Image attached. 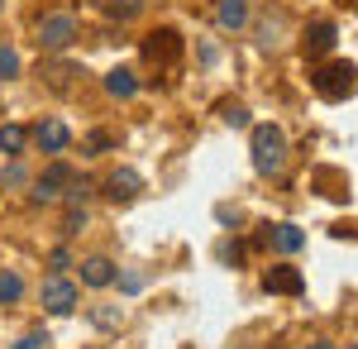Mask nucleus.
Segmentation results:
<instances>
[{
    "mask_svg": "<svg viewBox=\"0 0 358 349\" xmlns=\"http://www.w3.org/2000/svg\"><path fill=\"white\" fill-rule=\"evenodd\" d=\"M310 91H315L320 101H349V96L358 91V67H354V62H344V57L320 62V67L310 72Z\"/></svg>",
    "mask_w": 358,
    "mask_h": 349,
    "instance_id": "f257e3e1",
    "label": "nucleus"
},
{
    "mask_svg": "<svg viewBox=\"0 0 358 349\" xmlns=\"http://www.w3.org/2000/svg\"><path fill=\"white\" fill-rule=\"evenodd\" d=\"M253 167L263 177H277L287 167V135L277 125H253Z\"/></svg>",
    "mask_w": 358,
    "mask_h": 349,
    "instance_id": "f03ea898",
    "label": "nucleus"
},
{
    "mask_svg": "<svg viewBox=\"0 0 358 349\" xmlns=\"http://www.w3.org/2000/svg\"><path fill=\"white\" fill-rule=\"evenodd\" d=\"M38 206H48V201H57V196H86V182L67 167V163H53L43 177H34V191H29Z\"/></svg>",
    "mask_w": 358,
    "mask_h": 349,
    "instance_id": "7ed1b4c3",
    "label": "nucleus"
},
{
    "mask_svg": "<svg viewBox=\"0 0 358 349\" xmlns=\"http://www.w3.org/2000/svg\"><path fill=\"white\" fill-rule=\"evenodd\" d=\"M72 39H77V20H72V15H43V20H38V48L62 53Z\"/></svg>",
    "mask_w": 358,
    "mask_h": 349,
    "instance_id": "20e7f679",
    "label": "nucleus"
},
{
    "mask_svg": "<svg viewBox=\"0 0 358 349\" xmlns=\"http://www.w3.org/2000/svg\"><path fill=\"white\" fill-rule=\"evenodd\" d=\"M263 292H273V296H301V292H306L301 268H292V264H277V268H268V273H263Z\"/></svg>",
    "mask_w": 358,
    "mask_h": 349,
    "instance_id": "39448f33",
    "label": "nucleus"
},
{
    "mask_svg": "<svg viewBox=\"0 0 358 349\" xmlns=\"http://www.w3.org/2000/svg\"><path fill=\"white\" fill-rule=\"evenodd\" d=\"M143 57L172 67V62L182 57V39H177V29H158V34H148V39H143Z\"/></svg>",
    "mask_w": 358,
    "mask_h": 349,
    "instance_id": "423d86ee",
    "label": "nucleus"
},
{
    "mask_svg": "<svg viewBox=\"0 0 358 349\" xmlns=\"http://www.w3.org/2000/svg\"><path fill=\"white\" fill-rule=\"evenodd\" d=\"M43 306H48L53 316L77 311V287H72L67 278H48V282H43Z\"/></svg>",
    "mask_w": 358,
    "mask_h": 349,
    "instance_id": "0eeeda50",
    "label": "nucleus"
},
{
    "mask_svg": "<svg viewBox=\"0 0 358 349\" xmlns=\"http://www.w3.org/2000/svg\"><path fill=\"white\" fill-rule=\"evenodd\" d=\"M34 144H38L43 153H62V149L72 144V130H67L62 120H38V125H34Z\"/></svg>",
    "mask_w": 358,
    "mask_h": 349,
    "instance_id": "6e6552de",
    "label": "nucleus"
},
{
    "mask_svg": "<svg viewBox=\"0 0 358 349\" xmlns=\"http://www.w3.org/2000/svg\"><path fill=\"white\" fill-rule=\"evenodd\" d=\"M339 43V29L330 25V20H315V25L306 29V39H301V48H306V57H325Z\"/></svg>",
    "mask_w": 358,
    "mask_h": 349,
    "instance_id": "1a4fd4ad",
    "label": "nucleus"
},
{
    "mask_svg": "<svg viewBox=\"0 0 358 349\" xmlns=\"http://www.w3.org/2000/svg\"><path fill=\"white\" fill-rule=\"evenodd\" d=\"M138 191H143V177H138L134 167H115L110 177H106V196L110 201H134Z\"/></svg>",
    "mask_w": 358,
    "mask_h": 349,
    "instance_id": "9d476101",
    "label": "nucleus"
},
{
    "mask_svg": "<svg viewBox=\"0 0 358 349\" xmlns=\"http://www.w3.org/2000/svg\"><path fill=\"white\" fill-rule=\"evenodd\" d=\"M263 240L273 244V249H282V254H296V249L306 244V235L296 230V225H268V235H263Z\"/></svg>",
    "mask_w": 358,
    "mask_h": 349,
    "instance_id": "9b49d317",
    "label": "nucleus"
},
{
    "mask_svg": "<svg viewBox=\"0 0 358 349\" xmlns=\"http://www.w3.org/2000/svg\"><path fill=\"white\" fill-rule=\"evenodd\" d=\"M82 282H86V287H110V282H115V264H110V259H101V254L86 259V264H82Z\"/></svg>",
    "mask_w": 358,
    "mask_h": 349,
    "instance_id": "f8f14e48",
    "label": "nucleus"
},
{
    "mask_svg": "<svg viewBox=\"0 0 358 349\" xmlns=\"http://www.w3.org/2000/svg\"><path fill=\"white\" fill-rule=\"evenodd\" d=\"M215 20H220V29H244L248 25V0H220L215 5Z\"/></svg>",
    "mask_w": 358,
    "mask_h": 349,
    "instance_id": "ddd939ff",
    "label": "nucleus"
},
{
    "mask_svg": "<svg viewBox=\"0 0 358 349\" xmlns=\"http://www.w3.org/2000/svg\"><path fill=\"white\" fill-rule=\"evenodd\" d=\"M106 91H110L115 101H129V96L138 91V77L124 72V67H115V72H106Z\"/></svg>",
    "mask_w": 358,
    "mask_h": 349,
    "instance_id": "4468645a",
    "label": "nucleus"
},
{
    "mask_svg": "<svg viewBox=\"0 0 358 349\" xmlns=\"http://www.w3.org/2000/svg\"><path fill=\"white\" fill-rule=\"evenodd\" d=\"M29 144V130L24 125H0V153H10V158H20Z\"/></svg>",
    "mask_w": 358,
    "mask_h": 349,
    "instance_id": "2eb2a0df",
    "label": "nucleus"
},
{
    "mask_svg": "<svg viewBox=\"0 0 358 349\" xmlns=\"http://www.w3.org/2000/svg\"><path fill=\"white\" fill-rule=\"evenodd\" d=\"M20 296H24V278L10 273V268H0V306H15Z\"/></svg>",
    "mask_w": 358,
    "mask_h": 349,
    "instance_id": "dca6fc26",
    "label": "nucleus"
},
{
    "mask_svg": "<svg viewBox=\"0 0 358 349\" xmlns=\"http://www.w3.org/2000/svg\"><path fill=\"white\" fill-rule=\"evenodd\" d=\"M91 321L101 325V330H120L124 325V311L120 306H91Z\"/></svg>",
    "mask_w": 358,
    "mask_h": 349,
    "instance_id": "f3484780",
    "label": "nucleus"
},
{
    "mask_svg": "<svg viewBox=\"0 0 358 349\" xmlns=\"http://www.w3.org/2000/svg\"><path fill=\"white\" fill-rule=\"evenodd\" d=\"M101 5H106L110 20H134L138 10H143V0H101Z\"/></svg>",
    "mask_w": 358,
    "mask_h": 349,
    "instance_id": "a211bd4d",
    "label": "nucleus"
},
{
    "mask_svg": "<svg viewBox=\"0 0 358 349\" xmlns=\"http://www.w3.org/2000/svg\"><path fill=\"white\" fill-rule=\"evenodd\" d=\"M10 77H20V53L0 43V81H10Z\"/></svg>",
    "mask_w": 358,
    "mask_h": 349,
    "instance_id": "6ab92c4d",
    "label": "nucleus"
},
{
    "mask_svg": "<svg viewBox=\"0 0 358 349\" xmlns=\"http://www.w3.org/2000/svg\"><path fill=\"white\" fill-rule=\"evenodd\" d=\"M110 144H115V139L106 135V130H96V135H86V153H106Z\"/></svg>",
    "mask_w": 358,
    "mask_h": 349,
    "instance_id": "aec40b11",
    "label": "nucleus"
},
{
    "mask_svg": "<svg viewBox=\"0 0 358 349\" xmlns=\"http://www.w3.org/2000/svg\"><path fill=\"white\" fill-rule=\"evenodd\" d=\"M224 125L244 130V125H248V110H244V106H224Z\"/></svg>",
    "mask_w": 358,
    "mask_h": 349,
    "instance_id": "412c9836",
    "label": "nucleus"
},
{
    "mask_svg": "<svg viewBox=\"0 0 358 349\" xmlns=\"http://www.w3.org/2000/svg\"><path fill=\"white\" fill-rule=\"evenodd\" d=\"M48 345V335H43V330H29L24 340H20V345H10V349H43Z\"/></svg>",
    "mask_w": 358,
    "mask_h": 349,
    "instance_id": "4be33fe9",
    "label": "nucleus"
},
{
    "mask_svg": "<svg viewBox=\"0 0 358 349\" xmlns=\"http://www.w3.org/2000/svg\"><path fill=\"white\" fill-rule=\"evenodd\" d=\"M20 182H24V167H20V163H15V167H5V187H20Z\"/></svg>",
    "mask_w": 358,
    "mask_h": 349,
    "instance_id": "5701e85b",
    "label": "nucleus"
},
{
    "mask_svg": "<svg viewBox=\"0 0 358 349\" xmlns=\"http://www.w3.org/2000/svg\"><path fill=\"white\" fill-rule=\"evenodd\" d=\"M86 225V211H77V206H72V211H67V230H82Z\"/></svg>",
    "mask_w": 358,
    "mask_h": 349,
    "instance_id": "b1692460",
    "label": "nucleus"
},
{
    "mask_svg": "<svg viewBox=\"0 0 358 349\" xmlns=\"http://www.w3.org/2000/svg\"><path fill=\"white\" fill-rule=\"evenodd\" d=\"M306 349H330V345H325V340H315V345H306Z\"/></svg>",
    "mask_w": 358,
    "mask_h": 349,
    "instance_id": "393cba45",
    "label": "nucleus"
},
{
    "mask_svg": "<svg viewBox=\"0 0 358 349\" xmlns=\"http://www.w3.org/2000/svg\"><path fill=\"white\" fill-rule=\"evenodd\" d=\"M349 349H358V345H349Z\"/></svg>",
    "mask_w": 358,
    "mask_h": 349,
    "instance_id": "a878e982",
    "label": "nucleus"
},
{
    "mask_svg": "<svg viewBox=\"0 0 358 349\" xmlns=\"http://www.w3.org/2000/svg\"><path fill=\"white\" fill-rule=\"evenodd\" d=\"M0 5H5V0H0Z\"/></svg>",
    "mask_w": 358,
    "mask_h": 349,
    "instance_id": "bb28decb",
    "label": "nucleus"
}]
</instances>
